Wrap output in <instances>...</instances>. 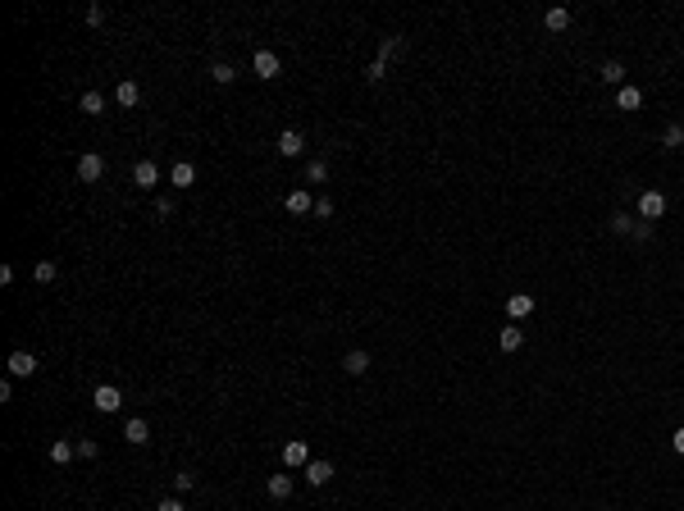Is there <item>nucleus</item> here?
I'll list each match as a JSON object with an SVG mask.
<instances>
[{"mask_svg": "<svg viewBox=\"0 0 684 511\" xmlns=\"http://www.w3.org/2000/svg\"><path fill=\"white\" fill-rule=\"evenodd\" d=\"M92 407H96V411H101V416H114V411H119V407H123V393H119V388H114V383H101V388H96V393H92Z\"/></svg>", "mask_w": 684, "mask_h": 511, "instance_id": "f257e3e1", "label": "nucleus"}, {"mask_svg": "<svg viewBox=\"0 0 684 511\" xmlns=\"http://www.w3.org/2000/svg\"><path fill=\"white\" fill-rule=\"evenodd\" d=\"M661 215H666V197H661V192H639V219H648V224H652V219H661Z\"/></svg>", "mask_w": 684, "mask_h": 511, "instance_id": "f03ea898", "label": "nucleus"}, {"mask_svg": "<svg viewBox=\"0 0 684 511\" xmlns=\"http://www.w3.org/2000/svg\"><path fill=\"white\" fill-rule=\"evenodd\" d=\"M9 379H32L37 374V356L32 352H9Z\"/></svg>", "mask_w": 684, "mask_h": 511, "instance_id": "7ed1b4c3", "label": "nucleus"}, {"mask_svg": "<svg viewBox=\"0 0 684 511\" xmlns=\"http://www.w3.org/2000/svg\"><path fill=\"white\" fill-rule=\"evenodd\" d=\"M278 69H283V60H278V55L274 51H256V60H251V73H256V78H278Z\"/></svg>", "mask_w": 684, "mask_h": 511, "instance_id": "20e7f679", "label": "nucleus"}, {"mask_svg": "<svg viewBox=\"0 0 684 511\" xmlns=\"http://www.w3.org/2000/svg\"><path fill=\"white\" fill-rule=\"evenodd\" d=\"M132 183H137L142 192H151L160 183V165L156 160H137V165H132Z\"/></svg>", "mask_w": 684, "mask_h": 511, "instance_id": "39448f33", "label": "nucleus"}, {"mask_svg": "<svg viewBox=\"0 0 684 511\" xmlns=\"http://www.w3.org/2000/svg\"><path fill=\"white\" fill-rule=\"evenodd\" d=\"M301 151H306V137H301V133H297V128L278 133V156H283V160H297V156H301Z\"/></svg>", "mask_w": 684, "mask_h": 511, "instance_id": "423d86ee", "label": "nucleus"}, {"mask_svg": "<svg viewBox=\"0 0 684 511\" xmlns=\"http://www.w3.org/2000/svg\"><path fill=\"white\" fill-rule=\"evenodd\" d=\"M101 173H105V160L96 156V151H87V156L78 160V178L82 183H101Z\"/></svg>", "mask_w": 684, "mask_h": 511, "instance_id": "0eeeda50", "label": "nucleus"}, {"mask_svg": "<svg viewBox=\"0 0 684 511\" xmlns=\"http://www.w3.org/2000/svg\"><path fill=\"white\" fill-rule=\"evenodd\" d=\"M283 466H311V448H306V443L301 438H292V443H287V448H283Z\"/></svg>", "mask_w": 684, "mask_h": 511, "instance_id": "6e6552de", "label": "nucleus"}, {"mask_svg": "<svg viewBox=\"0 0 684 511\" xmlns=\"http://www.w3.org/2000/svg\"><path fill=\"white\" fill-rule=\"evenodd\" d=\"M123 438H128L132 448H142V443H151V425H147L142 416H132L128 425H123Z\"/></svg>", "mask_w": 684, "mask_h": 511, "instance_id": "1a4fd4ad", "label": "nucleus"}, {"mask_svg": "<svg viewBox=\"0 0 684 511\" xmlns=\"http://www.w3.org/2000/svg\"><path fill=\"white\" fill-rule=\"evenodd\" d=\"M265 493L278 498V503H287V498H292V475H269L265 479Z\"/></svg>", "mask_w": 684, "mask_h": 511, "instance_id": "9d476101", "label": "nucleus"}, {"mask_svg": "<svg viewBox=\"0 0 684 511\" xmlns=\"http://www.w3.org/2000/svg\"><path fill=\"white\" fill-rule=\"evenodd\" d=\"M283 206L292 210V215H311V210H315V201H311V192H301V187H297V192H287V197H283Z\"/></svg>", "mask_w": 684, "mask_h": 511, "instance_id": "9b49d317", "label": "nucleus"}, {"mask_svg": "<svg viewBox=\"0 0 684 511\" xmlns=\"http://www.w3.org/2000/svg\"><path fill=\"white\" fill-rule=\"evenodd\" d=\"M73 457H78V443H69V438H55L51 443V461H55V466H69Z\"/></svg>", "mask_w": 684, "mask_h": 511, "instance_id": "f8f14e48", "label": "nucleus"}, {"mask_svg": "<svg viewBox=\"0 0 684 511\" xmlns=\"http://www.w3.org/2000/svg\"><path fill=\"white\" fill-rule=\"evenodd\" d=\"M306 479H311V484L315 488H320V484H329V479H333V461H311V466H306Z\"/></svg>", "mask_w": 684, "mask_h": 511, "instance_id": "ddd939ff", "label": "nucleus"}, {"mask_svg": "<svg viewBox=\"0 0 684 511\" xmlns=\"http://www.w3.org/2000/svg\"><path fill=\"white\" fill-rule=\"evenodd\" d=\"M529 311H534V297H529V293H516V297H506V315H511V320H525Z\"/></svg>", "mask_w": 684, "mask_h": 511, "instance_id": "4468645a", "label": "nucleus"}, {"mask_svg": "<svg viewBox=\"0 0 684 511\" xmlns=\"http://www.w3.org/2000/svg\"><path fill=\"white\" fill-rule=\"evenodd\" d=\"M169 183L173 187H192V183H197V165H192V160H178L173 173H169Z\"/></svg>", "mask_w": 684, "mask_h": 511, "instance_id": "2eb2a0df", "label": "nucleus"}, {"mask_svg": "<svg viewBox=\"0 0 684 511\" xmlns=\"http://www.w3.org/2000/svg\"><path fill=\"white\" fill-rule=\"evenodd\" d=\"M598 78H602L607 87H616V92H621V87H625V64H621V60H607Z\"/></svg>", "mask_w": 684, "mask_h": 511, "instance_id": "dca6fc26", "label": "nucleus"}, {"mask_svg": "<svg viewBox=\"0 0 684 511\" xmlns=\"http://www.w3.org/2000/svg\"><path fill=\"white\" fill-rule=\"evenodd\" d=\"M342 370L347 374H365V370H370V352H361V347H356V352H347L342 356Z\"/></svg>", "mask_w": 684, "mask_h": 511, "instance_id": "f3484780", "label": "nucleus"}, {"mask_svg": "<svg viewBox=\"0 0 684 511\" xmlns=\"http://www.w3.org/2000/svg\"><path fill=\"white\" fill-rule=\"evenodd\" d=\"M543 27H547V32H566V27H571V9H547Z\"/></svg>", "mask_w": 684, "mask_h": 511, "instance_id": "a211bd4d", "label": "nucleus"}, {"mask_svg": "<svg viewBox=\"0 0 684 511\" xmlns=\"http://www.w3.org/2000/svg\"><path fill=\"white\" fill-rule=\"evenodd\" d=\"M616 105H621V110H639V105H643V92H639V87H630V82H625L621 92H616Z\"/></svg>", "mask_w": 684, "mask_h": 511, "instance_id": "6ab92c4d", "label": "nucleus"}, {"mask_svg": "<svg viewBox=\"0 0 684 511\" xmlns=\"http://www.w3.org/2000/svg\"><path fill=\"white\" fill-rule=\"evenodd\" d=\"M210 78H215L219 87H233V82H237V69H233V64H224V60H219V64H210Z\"/></svg>", "mask_w": 684, "mask_h": 511, "instance_id": "aec40b11", "label": "nucleus"}, {"mask_svg": "<svg viewBox=\"0 0 684 511\" xmlns=\"http://www.w3.org/2000/svg\"><path fill=\"white\" fill-rule=\"evenodd\" d=\"M661 147H666V151H680V147H684V128H680V123H666V133H661Z\"/></svg>", "mask_w": 684, "mask_h": 511, "instance_id": "412c9836", "label": "nucleus"}, {"mask_svg": "<svg viewBox=\"0 0 684 511\" xmlns=\"http://www.w3.org/2000/svg\"><path fill=\"white\" fill-rule=\"evenodd\" d=\"M520 347H525V333H520L516 324H506L502 329V352H520Z\"/></svg>", "mask_w": 684, "mask_h": 511, "instance_id": "4be33fe9", "label": "nucleus"}, {"mask_svg": "<svg viewBox=\"0 0 684 511\" xmlns=\"http://www.w3.org/2000/svg\"><path fill=\"white\" fill-rule=\"evenodd\" d=\"M114 96H119V105H137V96H142V92H137V82H132V78H123Z\"/></svg>", "mask_w": 684, "mask_h": 511, "instance_id": "5701e85b", "label": "nucleus"}, {"mask_svg": "<svg viewBox=\"0 0 684 511\" xmlns=\"http://www.w3.org/2000/svg\"><path fill=\"white\" fill-rule=\"evenodd\" d=\"M78 105H82V114H101V110H105V96H101V92H82Z\"/></svg>", "mask_w": 684, "mask_h": 511, "instance_id": "b1692460", "label": "nucleus"}, {"mask_svg": "<svg viewBox=\"0 0 684 511\" xmlns=\"http://www.w3.org/2000/svg\"><path fill=\"white\" fill-rule=\"evenodd\" d=\"M397 51H402V37H383V42H379V60H383V64H388Z\"/></svg>", "mask_w": 684, "mask_h": 511, "instance_id": "393cba45", "label": "nucleus"}, {"mask_svg": "<svg viewBox=\"0 0 684 511\" xmlns=\"http://www.w3.org/2000/svg\"><path fill=\"white\" fill-rule=\"evenodd\" d=\"M32 274H37V283H55V274H60V269H55V260H42Z\"/></svg>", "mask_w": 684, "mask_h": 511, "instance_id": "a878e982", "label": "nucleus"}, {"mask_svg": "<svg viewBox=\"0 0 684 511\" xmlns=\"http://www.w3.org/2000/svg\"><path fill=\"white\" fill-rule=\"evenodd\" d=\"M173 488H178V493H192V488H197V475H192V470H178V475H173Z\"/></svg>", "mask_w": 684, "mask_h": 511, "instance_id": "bb28decb", "label": "nucleus"}, {"mask_svg": "<svg viewBox=\"0 0 684 511\" xmlns=\"http://www.w3.org/2000/svg\"><path fill=\"white\" fill-rule=\"evenodd\" d=\"M634 224H639L634 215H611V233H634Z\"/></svg>", "mask_w": 684, "mask_h": 511, "instance_id": "cd10ccee", "label": "nucleus"}, {"mask_svg": "<svg viewBox=\"0 0 684 511\" xmlns=\"http://www.w3.org/2000/svg\"><path fill=\"white\" fill-rule=\"evenodd\" d=\"M306 178H311V183H324V178H329V165H324V160H311V165H306Z\"/></svg>", "mask_w": 684, "mask_h": 511, "instance_id": "c85d7f7f", "label": "nucleus"}, {"mask_svg": "<svg viewBox=\"0 0 684 511\" xmlns=\"http://www.w3.org/2000/svg\"><path fill=\"white\" fill-rule=\"evenodd\" d=\"M634 242H648V238H652V224H648V219H639V224H634Z\"/></svg>", "mask_w": 684, "mask_h": 511, "instance_id": "c756f323", "label": "nucleus"}, {"mask_svg": "<svg viewBox=\"0 0 684 511\" xmlns=\"http://www.w3.org/2000/svg\"><path fill=\"white\" fill-rule=\"evenodd\" d=\"M383 73H388V64H383V60H374L370 69H365V78H370V82H383Z\"/></svg>", "mask_w": 684, "mask_h": 511, "instance_id": "7c9ffc66", "label": "nucleus"}, {"mask_svg": "<svg viewBox=\"0 0 684 511\" xmlns=\"http://www.w3.org/2000/svg\"><path fill=\"white\" fill-rule=\"evenodd\" d=\"M96 452H101V448H96L92 438H82V443H78V457H82V461H96Z\"/></svg>", "mask_w": 684, "mask_h": 511, "instance_id": "2f4dec72", "label": "nucleus"}, {"mask_svg": "<svg viewBox=\"0 0 684 511\" xmlns=\"http://www.w3.org/2000/svg\"><path fill=\"white\" fill-rule=\"evenodd\" d=\"M311 215H320V219H329V215H333V201H329V197H320V201H315V210H311Z\"/></svg>", "mask_w": 684, "mask_h": 511, "instance_id": "473e14b6", "label": "nucleus"}, {"mask_svg": "<svg viewBox=\"0 0 684 511\" xmlns=\"http://www.w3.org/2000/svg\"><path fill=\"white\" fill-rule=\"evenodd\" d=\"M87 23H105V9L101 5H87Z\"/></svg>", "mask_w": 684, "mask_h": 511, "instance_id": "72a5a7b5", "label": "nucleus"}, {"mask_svg": "<svg viewBox=\"0 0 684 511\" xmlns=\"http://www.w3.org/2000/svg\"><path fill=\"white\" fill-rule=\"evenodd\" d=\"M671 448H676V452H680V457H684V425H680L676 433H671Z\"/></svg>", "mask_w": 684, "mask_h": 511, "instance_id": "f704fd0d", "label": "nucleus"}, {"mask_svg": "<svg viewBox=\"0 0 684 511\" xmlns=\"http://www.w3.org/2000/svg\"><path fill=\"white\" fill-rule=\"evenodd\" d=\"M156 511H187V507H182V503H178V498H165V503H160Z\"/></svg>", "mask_w": 684, "mask_h": 511, "instance_id": "c9c22d12", "label": "nucleus"}]
</instances>
